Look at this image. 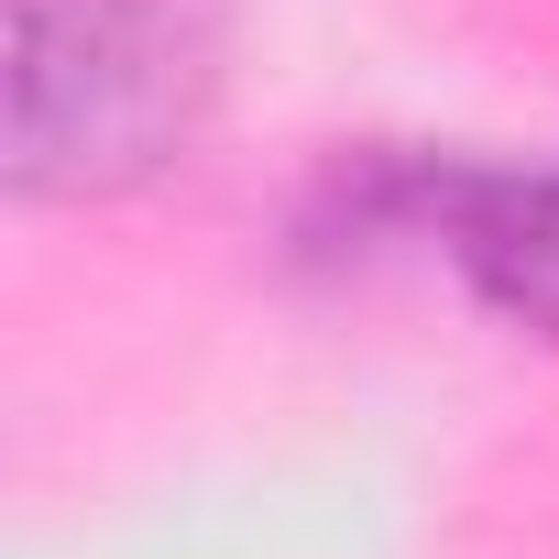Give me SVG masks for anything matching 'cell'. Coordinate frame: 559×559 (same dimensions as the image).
Segmentation results:
<instances>
[{
    "label": "cell",
    "instance_id": "obj_2",
    "mask_svg": "<svg viewBox=\"0 0 559 559\" xmlns=\"http://www.w3.org/2000/svg\"><path fill=\"white\" fill-rule=\"evenodd\" d=\"M384 241H428L504 330L559 352V154H537V165L461 154V143L330 154L308 209H297V252L308 263H373Z\"/></svg>",
    "mask_w": 559,
    "mask_h": 559
},
{
    "label": "cell",
    "instance_id": "obj_1",
    "mask_svg": "<svg viewBox=\"0 0 559 559\" xmlns=\"http://www.w3.org/2000/svg\"><path fill=\"white\" fill-rule=\"evenodd\" d=\"M209 0H12V198L88 209L176 176L219 110Z\"/></svg>",
    "mask_w": 559,
    "mask_h": 559
}]
</instances>
